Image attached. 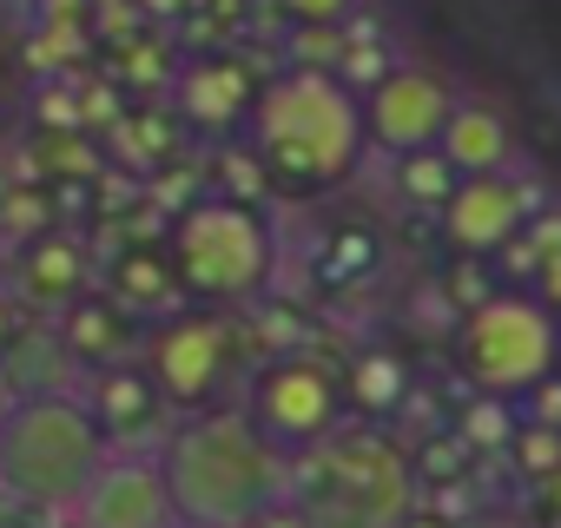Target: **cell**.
<instances>
[{"label": "cell", "instance_id": "25", "mask_svg": "<svg viewBox=\"0 0 561 528\" xmlns=\"http://www.w3.org/2000/svg\"><path fill=\"white\" fill-rule=\"evenodd\" d=\"M456 436L482 456V449H508V436H515V416H508V397H489V390H476L469 397V410L456 416Z\"/></svg>", "mask_w": 561, "mask_h": 528}, {"label": "cell", "instance_id": "16", "mask_svg": "<svg viewBox=\"0 0 561 528\" xmlns=\"http://www.w3.org/2000/svg\"><path fill=\"white\" fill-rule=\"evenodd\" d=\"M0 377H8V390H14V403H21V397L73 390V383H80V364H73L60 324H54V318H34L8 351H0Z\"/></svg>", "mask_w": 561, "mask_h": 528}, {"label": "cell", "instance_id": "9", "mask_svg": "<svg viewBox=\"0 0 561 528\" xmlns=\"http://www.w3.org/2000/svg\"><path fill=\"white\" fill-rule=\"evenodd\" d=\"M456 113V93L443 87V73L430 67H390L370 93H364V139L383 152V159H403V152H423L443 139Z\"/></svg>", "mask_w": 561, "mask_h": 528}, {"label": "cell", "instance_id": "34", "mask_svg": "<svg viewBox=\"0 0 561 528\" xmlns=\"http://www.w3.org/2000/svg\"><path fill=\"white\" fill-rule=\"evenodd\" d=\"M397 528H456V521H449V515H436V508H410Z\"/></svg>", "mask_w": 561, "mask_h": 528}, {"label": "cell", "instance_id": "26", "mask_svg": "<svg viewBox=\"0 0 561 528\" xmlns=\"http://www.w3.org/2000/svg\"><path fill=\"white\" fill-rule=\"evenodd\" d=\"M508 456H515V469H522L528 482H541V475L561 469V429H554V423H515Z\"/></svg>", "mask_w": 561, "mask_h": 528}, {"label": "cell", "instance_id": "28", "mask_svg": "<svg viewBox=\"0 0 561 528\" xmlns=\"http://www.w3.org/2000/svg\"><path fill=\"white\" fill-rule=\"evenodd\" d=\"M443 291H449L456 318H469L476 305H489V298H495V291H489V278H482V264H449V272H443Z\"/></svg>", "mask_w": 561, "mask_h": 528}, {"label": "cell", "instance_id": "36", "mask_svg": "<svg viewBox=\"0 0 561 528\" xmlns=\"http://www.w3.org/2000/svg\"><path fill=\"white\" fill-rule=\"evenodd\" d=\"M541 502H548V508L561 515V469H554V475H541Z\"/></svg>", "mask_w": 561, "mask_h": 528}, {"label": "cell", "instance_id": "38", "mask_svg": "<svg viewBox=\"0 0 561 528\" xmlns=\"http://www.w3.org/2000/svg\"><path fill=\"white\" fill-rule=\"evenodd\" d=\"M60 528H80V521H60Z\"/></svg>", "mask_w": 561, "mask_h": 528}, {"label": "cell", "instance_id": "13", "mask_svg": "<svg viewBox=\"0 0 561 528\" xmlns=\"http://www.w3.org/2000/svg\"><path fill=\"white\" fill-rule=\"evenodd\" d=\"M87 410L100 416V429H106V443H119V449H146V443H165L172 436V403L159 397V383H152V370L133 357V364H100V370H87Z\"/></svg>", "mask_w": 561, "mask_h": 528}, {"label": "cell", "instance_id": "18", "mask_svg": "<svg viewBox=\"0 0 561 528\" xmlns=\"http://www.w3.org/2000/svg\"><path fill=\"white\" fill-rule=\"evenodd\" d=\"M377 264H383V244H377V231L370 225H331L324 238H318V251H311V285L318 291H357L370 272H377Z\"/></svg>", "mask_w": 561, "mask_h": 528}, {"label": "cell", "instance_id": "27", "mask_svg": "<svg viewBox=\"0 0 561 528\" xmlns=\"http://www.w3.org/2000/svg\"><path fill=\"white\" fill-rule=\"evenodd\" d=\"M54 198V225H87L106 211V179H47Z\"/></svg>", "mask_w": 561, "mask_h": 528}, {"label": "cell", "instance_id": "23", "mask_svg": "<svg viewBox=\"0 0 561 528\" xmlns=\"http://www.w3.org/2000/svg\"><path fill=\"white\" fill-rule=\"evenodd\" d=\"M410 469H416V489H449L476 469V449L456 436V429H430L416 449H410Z\"/></svg>", "mask_w": 561, "mask_h": 528}, {"label": "cell", "instance_id": "1", "mask_svg": "<svg viewBox=\"0 0 561 528\" xmlns=\"http://www.w3.org/2000/svg\"><path fill=\"white\" fill-rule=\"evenodd\" d=\"M244 126H251V159H257L264 185L305 192V198L344 185L370 152L364 93L344 87L331 67H291V73L264 80Z\"/></svg>", "mask_w": 561, "mask_h": 528}, {"label": "cell", "instance_id": "2", "mask_svg": "<svg viewBox=\"0 0 561 528\" xmlns=\"http://www.w3.org/2000/svg\"><path fill=\"white\" fill-rule=\"evenodd\" d=\"M159 469L185 528H244L291 495V456L264 443L238 403L172 423V436L159 443Z\"/></svg>", "mask_w": 561, "mask_h": 528}, {"label": "cell", "instance_id": "8", "mask_svg": "<svg viewBox=\"0 0 561 528\" xmlns=\"http://www.w3.org/2000/svg\"><path fill=\"white\" fill-rule=\"evenodd\" d=\"M238 410L257 423L264 443H277L285 456H305L344 423V370L324 364L318 351H277L264 370H251Z\"/></svg>", "mask_w": 561, "mask_h": 528}, {"label": "cell", "instance_id": "4", "mask_svg": "<svg viewBox=\"0 0 561 528\" xmlns=\"http://www.w3.org/2000/svg\"><path fill=\"white\" fill-rule=\"evenodd\" d=\"M106 456L113 443L80 390L21 397L0 423V495H14L41 515H60V508L73 515V502L87 495Z\"/></svg>", "mask_w": 561, "mask_h": 528}, {"label": "cell", "instance_id": "12", "mask_svg": "<svg viewBox=\"0 0 561 528\" xmlns=\"http://www.w3.org/2000/svg\"><path fill=\"white\" fill-rule=\"evenodd\" d=\"M535 192L528 185H515L508 172H476V179H462L456 192H449V205H443V238L462 251V257H489V251H502L535 211Z\"/></svg>", "mask_w": 561, "mask_h": 528}, {"label": "cell", "instance_id": "31", "mask_svg": "<svg viewBox=\"0 0 561 528\" xmlns=\"http://www.w3.org/2000/svg\"><path fill=\"white\" fill-rule=\"evenodd\" d=\"M528 423H554V429H561V370L528 390Z\"/></svg>", "mask_w": 561, "mask_h": 528}, {"label": "cell", "instance_id": "37", "mask_svg": "<svg viewBox=\"0 0 561 528\" xmlns=\"http://www.w3.org/2000/svg\"><path fill=\"white\" fill-rule=\"evenodd\" d=\"M8 410H14V390H8V377H0V423H8Z\"/></svg>", "mask_w": 561, "mask_h": 528}, {"label": "cell", "instance_id": "7", "mask_svg": "<svg viewBox=\"0 0 561 528\" xmlns=\"http://www.w3.org/2000/svg\"><path fill=\"white\" fill-rule=\"evenodd\" d=\"M139 364L152 370L159 397H165L179 416H198V410H218L225 390L244 377V337H238V324L218 318L211 305H192V311H172L165 324L146 331Z\"/></svg>", "mask_w": 561, "mask_h": 528}, {"label": "cell", "instance_id": "32", "mask_svg": "<svg viewBox=\"0 0 561 528\" xmlns=\"http://www.w3.org/2000/svg\"><path fill=\"white\" fill-rule=\"evenodd\" d=\"M244 528H318V521H311V515H305V508L285 495V502H271V508H264L257 521H244Z\"/></svg>", "mask_w": 561, "mask_h": 528}, {"label": "cell", "instance_id": "35", "mask_svg": "<svg viewBox=\"0 0 561 528\" xmlns=\"http://www.w3.org/2000/svg\"><path fill=\"white\" fill-rule=\"evenodd\" d=\"M14 185H21V179H14L8 165H0V238H8V205H14Z\"/></svg>", "mask_w": 561, "mask_h": 528}, {"label": "cell", "instance_id": "5", "mask_svg": "<svg viewBox=\"0 0 561 528\" xmlns=\"http://www.w3.org/2000/svg\"><path fill=\"white\" fill-rule=\"evenodd\" d=\"M165 257L172 278L192 305H251L257 291H271L277 278V231L271 211L257 198H231V192H205L192 205H179L172 231H165Z\"/></svg>", "mask_w": 561, "mask_h": 528}, {"label": "cell", "instance_id": "33", "mask_svg": "<svg viewBox=\"0 0 561 528\" xmlns=\"http://www.w3.org/2000/svg\"><path fill=\"white\" fill-rule=\"evenodd\" d=\"M27 324H34V311H27V305H21L14 291H0V351H8V344H14V337L27 331Z\"/></svg>", "mask_w": 561, "mask_h": 528}, {"label": "cell", "instance_id": "14", "mask_svg": "<svg viewBox=\"0 0 561 528\" xmlns=\"http://www.w3.org/2000/svg\"><path fill=\"white\" fill-rule=\"evenodd\" d=\"M257 93H264V80L251 73V60H238V54H198L192 67H179L172 106L198 133H231V126L251 119Z\"/></svg>", "mask_w": 561, "mask_h": 528}, {"label": "cell", "instance_id": "10", "mask_svg": "<svg viewBox=\"0 0 561 528\" xmlns=\"http://www.w3.org/2000/svg\"><path fill=\"white\" fill-rule=\"evenodd\" d=\"M73 521L80 528H185L159 456H106L87 495L73 502Z\"/></svg>", "mask_w": 561, "mask_h": 528}, {"label": "cell", "instance_id": "22", "mask_svg": "<svg viewBox=\"0 0 561 528\" xmlns=\"http://www.w3.org/2000/svg\"><path fill=\"white\" fill-rule=\"evenodd\" d=\"M456 185H462V172L443 159V146H423V152H403L397 159V198L416 205V211H443Z\"/></svg>", "mask_w": 561, "mask_h": 528}, {"label": "cell", "instance_id": "21", "mask_svg": "<svg viewBox=\"0 0 561 528\" xmlns=\"http://www.w3.org/2000/svg\"><path fill=\"white\" fill-rule=\"evenodd\" d=\"M106 278H113V298H119L126 311H139V318H146V311H159V305L179 291L172 257H165L159 244H133V251H119Z\"/></svg>", "mask_w": 561, "mask_h": 528}, {"label": "cell", "instance_id": "3", "mask_svg": "<svg viewBox=\"0 0 561 528\" xmlns=\"http://www.w3.org/2000/svg\"><path fill=\"white\" fill-rule=\"evenodd\" d=\"M291 502L318 528H397L416 508L410 449L383 423H337L318 449L291 456Z\"/></svg>", "mask_w": 561, "mask_h": 528}, {"label": "cell", "instance_id": "15", "mask_svg": "<svg viewBox=\"0 0 561 528\" xmlns=\"http://www.w3.org/2000/svg\"><path fill=\"white\" fill-rule=\"evenodd\" d=\"M54 324H60V337H67V351H73V364H80V370L133 364V357L146 351V331H152V324H146L139 311H126L113 291H100V298L87 291V298H80V305H67Z\"/></svg>", "mask_w": 561, "mask_h": 528}, {"label": "cell", "instance_id": "6", "mask_svg": "<svg viewBox=\"0 0 561 528\" xmlns=\"http://www.w3.org/2000/svg\"><path fill=\"white\" fill-rule=\"evenodd\" d=\"M456 364L469 377V390L489 397H528L541 377H554L561 364V318L541 298L522 291H495L489 305H476L456 331Z\"/></svg>", "mask_w": 561, "mask_h": 528}, {"label": "cell", "instance_id": "17", "mask_svg": "<svg viewBox=\"0 0 561 528\" xmlns=\"http://www.w3.org/2000/svg\"><path fill=\"white\" fill-rule=\"evenodd\" d=\"M443 159L462 172V179H476V172H508V159H515V139H508V119L495 113V106H462L456 100V113H449V126H443Z\"/></svg>", "mask_w": 561, "mask_h": 528}, {"label": "cell", "instance_id": "20", "mask_svg": "<svg viewBox=\"0 0 561 528\" xmlns=\"http://www.w3.org/2000/svg\"><path fill=\"white\" fill-rule=\"evenodd\" d=\"M403 397H410V370H403L390 351H364V357L344 370V410H364V423L397 416Z\"/></svg>", "mask_w": 561, "mask_h": 528}, {"label": "cell", "instance_id": "24", "mask_svg": "<svg viewBox=\"0 0 561 528\" xmlns=\"http://www.w3.org/2000/svg\"><path fill=\"white\" fill-rule=\"evenodd\" d=\"M113 152L133 159V165H152L159 152H172V119H159V106L119 113V119H113ZM159 165H165V159H159Z\"/></svg>", "mask_w": 561, "mask_h": 528}, {"label": "cell", "instance_id": "11", "mask_svg": "<svg viewBox=\"0 0 561 528\" xmlns=\"http://www.w3.org/2000/svg\"><path fill=\"white\" fill-rule=\"evenodd\" d=\"M34 318H60L67 305H80L93 291V251L80 244V231L47 225L34 238L14 244V285H8Z\"/></svg>", "mask_w": 561, "mask_h": 528}, {"label": "cell", "instance_id": "30", "mask_svg": "<svg viewBox=\"0 0 561 528\" xmlns=\"http://www.w3.org/2000/svg\"><path fill=\"white\" fill-rule=\"evenodd\" d=\"M298 27H337L344 14H351V0H277Z\"/></svg>", "mask_w": 561, "mask_h": 528}, {"label": "cell", "instance_id": "19", "mask_svg": "<svg viewBox=\"0 0 561 528\" xmlns=\"http://www.w3.org/2000/svg\"><path fill=\"white\" fill-rule=\"evenodd\" d=\"M34 159V179H106V146L87 133V126H34L27 152Z\"/></svg>", "mask_w": 561, "mask_h": 528}, {"label": "cell", "instance_id": "29", "mask_svg": "<svg viewBox=\"0 0 561 528\" xmlns=\"http://www.w3.org/2000/svg\"><path fill=\"white\" fill-rule=\"evenodd\" d=\"M34 126H87L80 119V93L73 87H41L34 93Z\"/></svg>", "mask_w": 561, "mask_h": 528}]
</instances>
